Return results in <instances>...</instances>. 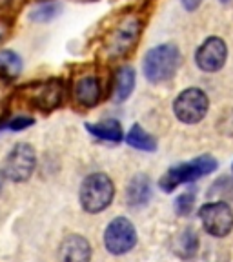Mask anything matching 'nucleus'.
Segmentation results:
<instances>
[{"mask_svg": "<svg viewBox=\"0 0 233 262\" xmlns=\"http://www.w3.org/2000/svg\"><path fill=\"white\" fill-rule=\"evenodd\" d=\"M144 28V18L139 11H128L111 22L102 38V53L108 60H117L135 48Z\"/></svg>", "mask_w": 233, "mask_h": 262, "instance_id": "f257e3e1", "label": "nucleus"}, {"mask_svg": "<svg viewBox=\"0 0 233 262\" xmlns=\"http://www.w3.org/2000/svg\"><path fill=\"white\" fill-rule=\"evenodd\" d=\"M180 62H182V55L175 44H160L150 49L144 57V77L152 84L166 82L175 77Z\"/></svg>", "mask_w": 233, "mask_h": 262, "instance_id": "f03ea898", "label": "nucleus"}, {"mask_svg": "<svg viewBox=\"0 0 233 262\" xmlns=\"http://www.w3.org/2000/svg\"><path fill=\"white\" fill-rule=\"evenodd\" d=\"M217 160L213 159L211 155H201L189 160V162L179 164V166H173L172 169H168L166 175L159 180V186L162 191L172 193L180 184H188V182H193V180L209 175L211 171L217 169Z\"/></svg>", "mask_w": 233, "mask_h": 262, "instance_id": "7ed1b4c3", "label": "nucleus"}, {"mask_svg": "<svg viewBox=\"0 0 233 262\" xmlns=\"http://www.w3.org/2000/svg\"><path fill=\"white\" fill-rule=\"evenodd\" d=\"M115 196V188L106 173H91L80 184V206L88 213H100L111 204Z\"/></svg>", "mask_w": 233, "mask_h": 262, "instance_id": "20e7f679", "label": "nucleus"}, {"mask_svg": "<svg viewBox=\"0 0 233 262\" xmlns=\"http://www.w3.org/2000/svg\"><path fill=\"white\" fill-rule=\"evenodd\" d=\"M64 95L66 86L60 78H49V80L35 82V84L20 88L22 100L35 110L46 111V113L57 110L64 102Z\"/></svg>", "mask_w": 233, "mask_h": 262, "instance_id": "39448f33", "label": "nucleus"}, {"mask_svg": "<svg viewBox=\"0 0 233 262\" xmlns=\"http://www.w3.org/2000/svg\"><path fill=\"white\" fill-rule=\"evenodd\" d=\"M209 107L208 95L199 88L184 90L173 102V113L184 124H197L206 117Z\"/></svg>", "mask_w": 233, "mask_h": 262, "instance_id": "423d86ee", "label": "nucleus"}, {"mask_svg": "<svg viewBox=\"0 0 233 262\" xmlns=\"http://www.w3.org/2000/svg\"><path fill=\"white\" fill-rule=\"evenodd\" d=\"M35 166H37V153L33 146L20 142L6 157L4 175L13 182H26L35 171Z\"/></svg>", "mask_w": 233, "mask_h": 262, "instance_id": "0eeeda50", "label": "nucleus"}, {"mask_svg": "<svg viewBox=\"0 0 233 262\" xmlns=\"http://www.w3.org/2000/svg\"><path fill=\"white\" fill-rule=\"evenodd\" d=\"M104 244L106 250L113 255L130 253L137 244L135 226L131 224L126 217H117L108 224L104 233Z\"/></svg>", "mask_w": 233, "mask_h": 262, "instance_id": "6e6552de", "label": "nucleus"}, {"mask_svg": "<svg viewBox=\"0 0 233 262\" xmlns=\"http://www.w3.org/2000/svg\"><path fill=\"white\" fill-rule=\"evenodd\" d=\"M204 229L213 237H226L233 229V211L226 202H208L199 209Z\"/></svg>", "mask_w": 233, "mask_h": 262, "instance_id": "1a4fd4ad", "label": "nucleus"}, {"mask_svg": "<svg viewBox=\"0 0 233 262\" xmlns=\"http://www.w3.org/2000/svg\"><path fill=\"white\" fill-rule=\"evenodd\" d=\"M226 58H228V48H226L224 40L219 37L206 38L195 53L197 66L206 73H215V71L222 70Z\"/></svg>", "mask_w": 233, "mask_h": 262, "instance_id": "9d476101", "label": "nucleus"}, {"mask_svg": "<svg viewBox=\"0 0 233 262\" xmlns=\"http://www.w3.org/2000/svg\"><path fill=\"white\" fill-rule=\"evenodd\" d=\"M73 97L80 106L93 107L102 98V84L95 75H84L73 86Z\"/></svg>", "mask_w": 233, "mask_h": 262, "instance_id": "9b49d317", "label": "nucleus"}, {"mask_svg": "<svg viewBox=\"0 0 233 262\" xmlns=\"http://www.w3.org/2000/svg\"><path fill=\"white\" fill-rule=\"evenodd\" d=\"M60 262H90L91 246L82 235H68L58 250Z\"/></svg>", "mask_w": 233, "mask_h": 262, "instance_id": "f8f14e48", "label": "nucleus"}, {"mask_svg": "<svg viewBox=\"0 0 233 262\" xmlns=\"http://www.w3.org/2000/svg\"><path fill=\"white\" fill-rule=\"evenodd\" d=\"M153 195V186L152 180L146 175H135L131 179L126 189V201L131 208H142L150 202Z\"/></svg>", "mask_w": 233, "mask_h": 262, "instance_id": "ddd939ff", "label": "nucleus"}, {"mask_svg": "<svg viewBox=\"0 0 233 262\" xmlns=\"http://www.w3.org/2000/svg\"><path fill=\"white\" fill-rule=\"evenodd\" d=\"M86 129L90 131V135L97 137L100 140H108V142H120L124 139L122 126L119 120L108 119L98 124H86Z\"/></svg>", "mask_w": 233, "mask_h": 262, "instance_id": "4468645a", "label": "nucleus"}, {"mask_svg": "<svg viewBox=\"0 0 233 262\" xmlns=\"http://www.w3.org/2000/svg\"><path fill=\"white\" fill-rule=\"evenodd\" d=\"M22 71V58L11 51V49H2L0 51V80L11 82L15 80Z\"/></svg>", "mask_w": 233, "mask_h": 262, "instance_id": "2eb2a0df", "label": "nucleus"}, {"mask_svg": "<svg viewBox=\"0 0 233 262\" xmlns=\"http://www.w3.org/2000/svg\"><path fill=\"white\" fill-rule=\"evenodd\" d=\"M115 100L117 102H122L131 95L133 88H135V71L131 68H120L115 75Z\"/></svg>", "mask_w": 233, "mask_h": 262, "instance_id": "dca6fc26", "label": "nucleus"}, {"mask_svg": "<svg viewBox=\"0 0 233 262\" xmlns=\"http://www.w3.org/2000/svg\"><path fill=\"white\" fill-rule=\"evenodd\" d=\"M126 142L130 144L131 147L140 149V151H155L157 149V140L153 139L142 126H139V124L131 126V129L128 131Z\"/></svg>", "mask_w": 233, "mask_h": 262, "instance_id": "f3484780", "label": "nucleus"}, {"mask_svg": "<svg viewBox=\"0 0 233 262\" xmlns=\"http://www.w3.org/2000/svg\"><path fill=\"white\" fill-rule=\"evenodd\" d=\"M199 250V237L193 229H184L179 237L173 241V251L182 258H192Z\"/></svg>", "mask_w": 233, "mask_h": 262, "instance_id": "a211bd4d", "label": "nucleus"}, {"mask_svg": "<svg viewBox=\"0 0 233 262\" xmlns=\"http://www.w3.org/2000/svg\"><path fill=\"white\" fill-rule=\"evenodd\" d=\"M58 13H60V4H57V2H48V4L38 6V8L31 13V20L49 22L51 18H55Z\"/></svg>", "mask_w": 233, "mask_h": 262, "instance_id": "6ab92c4d", "label": "nucleus"}, {"mask_svg": "<svg viewBox=\"0 0 233 262\" xmlns=\"http://www.w3.org/2000/svg\"><path fill=\"white\" fill-rule=\"evenodd\" d=\"M195 191L193 189H189V191H184L182 195L179 196L175 201V211L177 215H180V217H186V215H189L193 209V206H195Z\"/></svg>", "mask_w": 233, "mask_h": 262, "instance_id": "aec40b11", "label": "nucleus"}, {"mask_svg": "<svg viewBox=\"0 0 233 262\" xmlns=\"http://www.w3.org/2000/svg\"><path fill=\"white\" fill-rule=\"evenodd\" d=\"M33 124H35V120L29 119V117H13L11 120H8V122L4 124V127L13 129V131H22V129H26V127L33 126Z\"/></svg>", "mask_w": 233, "mask_h": 262, "instance_id": "412c9836", "label": "nucleus"}, {"mask_svg": "<svg viewBox=\"0 0 233 262\" xmlns=\"http://www.w3.org/2000/svg\"><path fill=\"white\" fill-rule=\"evenodd\" d=\"M4 102H6L4 97H2V93H0V127H4V124L8 122V120H4L6 113H8V106H6Z\"/></svg>", "mask_w": 233, "mask_h": 262, "instance_id": "4be33fe9", "label": "nucleus"}, {"mask_svg": "<svg viewBox=\"0 0 233 262\" xmlns=\"http://www.w3.org/2000/svg\"><path fill=\"white\" fill-rule=\"evenodd\" d=\"M8 31H9V26H8V22H6V18H2L0 16V40L8 35Z\"/></svg>", "mask_w": 233, "mask_h": 262, "instance_id": "5701e85b", "label": "nucleus"}, {"mask_svg": "<svg viewBox=\"0 0 233 262\" xmlns=\"http://www.w3.org/2000/svg\"><path fill=\"white\" fill-rule=\"evenodd\" d=\"M11 4H13V0H0V16H2V18H4V13L11 8Z\"/></svg>", "mask_w": 233, "mask_h": 262, "instance_id": "b1692460", "label": "nucleus"}, {"mask_svg": "<svg viewBox=\"0 0 233 262\" xmlns=\"http://www.w3.org/2000/svg\"><path fill=\"white\" fill-rule=\"evenodd\" d=\"M182 4H184V8L188 9V11H193L197 6L201 4V0H182Z\"/></svg>", "mask_w": 233, "mask_h": 262, "instance_id": "393cba45", "label": "nucleus"}, {"mask_svg": "<svg viewBox=\"0 0 233 262\" xmlns=\"http://www.w3.org/2000/svg\"><path fill=\"white\" fill-rule=\"evenodd\" d=\"M4 180H6L4 171H0V193H2V189H4Z\"/></svg>", "mask_w": 233, "mask_h": 262, "instance_id": "a878e982", "label": "nucleus"}, {"mask_svg": "<svg viewBox=\"0 0 233 262\" xmlns=\"http://www.w3.org/2000/svg\"><path fill=\"white\" fill-rule=\"evenodd\" d=\"M82 2H95V0H82Z\"/></svg>", "mask_w": 233, "mask_h": 262, "instance_id": "bb28decb", "label": "nucleus"}, {"mask_svg": "<svg viewBox=\"0 0 233 262\" xmlns=\"http://www.w3.org/2000/svg\"><path fill=\"white\" fill-rule=\"evenodd\" d=\"M221 2H228V0H221Z\"/></svg>", "mask_w": 233, "mask_h": 262, "instance_id": "cd10ccee", "label": "nucleus"}]
</instances>
